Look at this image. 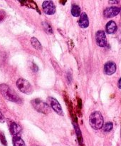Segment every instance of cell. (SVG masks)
Here are the masks:
<instances>
[{
	"mask_svg": "<svg viewBox=\"0 0 121 146\" xmlns=\"http://www.w3.org/2000/svg\"><path fill=\"white\" fill-rule=\"evenodd\" d=\"M0 93L4 96V98L8 101L16 103V104L22 103V100L19 96L18 94L7 84H1L0 85Z\"/></svg>",
	"mask_w": 121,
	"mask_h": 146,
	"instance_id": "1",
	"label": "cell"
},
{
	"mask_svg": "<svg viewBox=\"0 0 121 146\" xmlns=\"http://www.w3.org/2000/svg\"><path fill=\"white\" fill-rule=\"evenodd\" d=\"M89 123L94 130H100L103 126V118L98 111L92 113L89 117Z\"/></svg>",
	"mask_w": 121,
	"mask_h": 146,
	"instance_id": "2",
	"label": "cell"
},
{
	"mask_svg": "<svg viewBox=\"0 0 121 146\" xmlns=\"http://www.w3.org/2000/svg\"><path fill=\"white\" fill-rule=\"evenodd\" d=\"M31 104L32 106L34 107V109L38 111V112L46 114V115H47V114L51 112V108L49 107V106L46 103L38 99V98L32 100L31 101Z\"/></svg>",
	"mask_w": 121,
	"mask_h": 146,
	"instance_id": "3",
	"label": "cell"
},
{
	"mask_svg": "<svg viewBox=\"0 0 121 146\" xmlns=\"http://www.w3.org/2000/svg\"><path fill=\"white\" fill-rule=\"evenodd\" d=\"M17 86L23 94L30 95L33 93L32 86L27 80L24 78H19L17 81Z\"/></svg>",
	"mask_w": 121,
	"mask_h": 146,
	"instance_id": "4",
	"label": "cell"
},
{
	"mask_svg": "<svg viewBox=\"0 0 121 146\" xmlns=\"http://www.w3.org/2000/svg\"><path fill=\"white\" fill-rule=\"evenodd\" d=\"M47 101H48L51 108H52L57 114H58V115H63V111L62 108H61V106L60 105L58 101H57L56 98H53V97H48Z\"/></svg>",
	"mask_w": 121,
	"mask_h": 146,
	"instance_id": "5",
	"label": "cell"
},
{
	"mask_svg": "<svg viewBox=\"0 0 121 146\" xmlns=\"http://www.w3.org/2000/svg\"><path fill=\"white\" fill-rule=\"evenodd\" d=\"M95 41L96 44L100 47H105L107 45V38L105 32L102 30L97 31L95 34Z\"/></svg>",
	"mask_w": 121,
	"mask_h": 146,
	"instance_id": "6",
	"label": "cell"
},
{
	"mask_svg": "<svg viewBox=\"0 0 121 146\" xmlns=\"http://www.w3.org/2000/svg\"><path fill=\"white\" fill-rule=\"evenodd\" d=\"M42 8L44 13L48 15H52L56 12L55 4L51 1H45L43 2Z\"/></svg>",
	"mask_w": 121,
	"mask_h": 146,
	"instance_id": "7",
	"label": "cell"
},
{
	"mask_svg": "<svg viewBox=\"0 0 121 146\" xmlns=\"http://www.w3.org/2000/svg\"><path fill=\"white\" fill-rule=\"evenodd\" d=\"M120 11V9L118 7H108L104 10L103 15L105 18H112L118 15Z\"/></svg>",
	"mask_w": 121,
	"mask_h": 146,
	"instance_id": "8",
	"label": "cell"
},
{
	"mask_svg": "<svg viewBox=\"0 0 121 146\" xmlns=\"http://www.w3.org/2000/svg\"><path fill=\"white\" fill-rule=\"evenodd\" d=\"M9 131L11 133V135L13 136H16V135H20L21 131V128L14 121H9Z\"/></svg>",
	"mask_w": 121,
	"mask_h": 146,
	"instance_id": "9",
	"label": "cell"
},
{
	"mask_svg": "<svg viewBox=\"0 0 121 146\" xmlns=\"http://www.w3.org/2000/svg\"><path fill=\"white\" fill-rule=\"evenodd\" d=\"M116 71V64L112 61H108L104 66V72L106 75L111 76Z\"/></svg>",
	"mask_w": 121,
	"mask_h": 146,
	"instance_id": "10",
	"label": "cell"
},
{
	"mask_svg": "<svg viewBox=\"0 0 121 146\" xmlns=\"http://www.w3.org/2000/svg\"><path fill=\"white\" fill-rule=\"evenodd\" d=\"M89 25V21H88V18L87 14L85 12H83L80 16L79 19V26L81 28H87Z\"/></svg>",
	"mask_w": 121,
	"mask_h": 146,
	"instance_id": "11",
	"label": "cell"
},
{
	"mask_svg": "<svg viewBox=\"0 0 121 146\" xmlns=\"http://www.w3.org/2000/svg\"><path fill=\"white\" fill-rule=\"evenodd\" d=\"M105 30H106V32L109 34L115 33L117 30V25L115 21H110L109 22L107 23L105 26Z\"/></svg>",
	"mask_w": 121,
	"mask_h": 146,
	"instance_id": "12",
	"label": "cell"
},
{
	"mask_svg": "<svg viewBox=\"0 0 121 146\" xmlns=\"http://www.w3.org/2000/svg\"><path fill=\"white\" fill-rule=\"evenodd\" d=\"M12 142L14 146H26L24 141L22 140V138L20 137V135L13 136Z\"/></svg>",
	"mask_w": 121,
	"mask_h": 146,
	"instance_id": "13",
	"label": "cell"
},
{
	"mask_svg": "<svg viewBox=\"0 0 121 146\" xmlns=\"http://www.w3.org/2000/svg\"><path fill=\"white\" fill-rule=\"evenodd\" d=\"M31 43L34 48H36L38 51H41L42 50V46H41V43L39 42V41L36 38H35V37L31 38Z\"/></svg>",
	"mask_w": 121,
	"mask_h": 146,
	"instance_id": "14",
	"label": "cell"
},
{
	"mask_svg": "<svg viewBox=\"0 0 121 146\" xmlns=\"http://www.w3.org/2000/svg\"><path fill=\"white\" fill-rule=\"evenodd\" d=\"M71 14L73 17H78L81 16V8L78 5L76 4H73L71 7Z\"/></svg>",
	"mask_w": 121,
	"mask_h": 146,
	"instance_id": "15",
	"label": "cell"
},
{
	"mask_svg": "<svg viewBox=\"0 0 121 146\" xmlns=\"http://www.w3.org/2000/svg\"><path fill=\"white\" fill-rule=\"evenodd\" d=\"M42 25H43V28L45 30V31L48 34H51L53 33V29H52V27H51L49 24L48 22H43L42 23Z\"/></svg>",
	"mask_w": 121,
	"mask_h": 146,
	"instance_id": "16",
	"label": "cell"
},
{
	"mask_svg": "<svg viewBox=\"0 0 121 146\" xmlns=\"http://www.w3.org/2000/svg\"><path fill=\"white\" fill-rule=\"evenodd\" d=\"M113 128V124L111 122H108L103 125L102 126V130H103L104 132H110L111 130Z\"/></svg>",
	"mask_w": 121,
	"mask_h": 146,
	"instance_id": "17",
	"label": "cell"
},
{
	"mask_svg": "<svg viewBox=\"0 0 121 146\" xmlns=\"http://www.w3.org/2000/svg\"><path fill=\"white\" fill-rule=\"evenodd\" d=\"M0 141H1L2 145H4V146L7 145V141H6L5 135H4V134L1 131H0Z\"/></svg>",
	"mask_w": 121,
	"mask_h": 146,
	"instance_id": "18",
	"label": "cell"
},
{
	"mask_svg": "<svg viewBox=\"0 0 121 146\" xmlns=\"http://www.w3.org/2000/svg\"><path fill=\"white\" fill-rule=\"evenodd\" d=\"M6 17V12L3 10H0V23L5 19Z\"/></svg>",
	"mask_w": 121,
	"mask_h": 146,
	"instance_id": "19",
	"label": "cell"
},
{
	"mask_svg": "<svg viewBox=\"0 0 121 146\" xmlns=\"http://www.w3.org/2000/svg\"><path fill=\"white\" fill-rule=\"evenodd\" d=\"M5 121H6L5 118H4V116L3 115V114L0 112V123H4Z\"/></svg>",
	"mask_w": 121,
	"mask_h": 146,
	"instance_id": "20",
	"label": "cell"
},
{
	"mask_svg": "<svg viewBox=\"0 0 121 146\" xmlns=\"http://www.w3.org/2000/svg\"><path fill=\"white\" fill-rule=\"evenodd\" d=\"M118 88L121 89V78H120L119 81H118Z\"/></svg>",
	"mask_w": 121,
	"mask_h": 146,
	"instance_id": "21",
	"label": "cell"
},
{
	"mask_svg": "<svg viewBox=\"0 0 121 146\" xmlns=\"http://www.w3.org/2000/svg\"><path fill=\"white\" fill-rule=\"evenodd\" d=\"M109 3H110V4H118V3H119V1H110Z\"/></svg>",
	"mask_w": 121,
	"mask_h": 146,
	"instance_id": "22",
	"label": "cell"
},
{
	"mask_svg": "<svg viewBox=\"0 0 121 146\" xmlns=\"http://www.w3.org/2000/svg\"><path fill=\"white\" fill-rule=\"evenodd\" d=\"M120 14H121V9H120Z\"/></svg>",
	"mask_w": 121,
	"mask_h": 146,
	"instance_id": "23",
	"label": "cell"
},
{
	"mask_svg": "<svg viewBox=\"0 0 121 146\" xmlns=\"http://www.w3.org/2000/svg\"><path fill=\"white\" fill-rule=\"evenodd\" d=\"M120 134H121V132H120Z\"/></svg>",
	"mask_w": 121,
	"mask_h": 146,
	"instance_id": "24",
	"label": "cell"
}]
</instances>
